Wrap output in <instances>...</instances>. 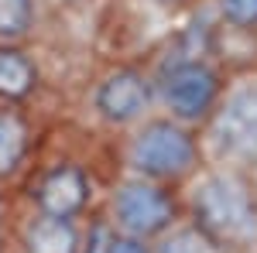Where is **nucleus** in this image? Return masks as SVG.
Instances as JSON below:
<instances>
[{
	"instance_id": "nucleus-3",
	"label": "nucleus",
	"mask_w": 257,
	"mask_h": 253,
	"mask_svg": "<svg viewBox=\"0 0 257 253\" xmlns=\"http://www.w3.org/2000/svg\"><path fill=\"white\" fill-rule=\"evenodd\" d=\"M206 164L250 168L257 161V65L226 72L213 113L199 127Z\"/></svg>"
},
{
	"instance_id": "nucleus-16",
	"label": "nucleus",
	"mask_w": 257,
	"mask_h": 253,
	"mask_svg": "<svg viewBox=\"0 0 257 253\" xmlns=\"http://www.w3.org/2000/svg\"><path fill=\"white\" fill-rule=\"evenodd\" d=\"M151 4H158L165 11H172V7H182V4H189V0H151Z\"/></svg>"
},
{
	"instance_id": "nucleus-11",
	"label": "nucleus",
	"mask_w": 257,
	"mask_h": 253,
	"mask_svg": "<svg viewBox=\"0 0 257 253\" xmlns=\"http://www.w3.org/2000/svg\"><path fill=\"white\" fill-rule=\"evenodd\" d=\"M151 253H230V250L219 246L209 233H202L192 219L182 215L172 229H165V233L151 243Z\"/></svg>"
},
{
	"instance_id": "nucleus-2",
	"label": "nucleus",
	"mask_w": 257,
	"mask_h": 253,
	"mask_svg": "<svg viewBox=\"0 0 257 253\" xmlns=\"http://www.w3.org/2000/svg\"><path fill=\"white\" fill-rule=\"evenodd\" d=\"M117 161L120 175L148 178V181H158L168 188H182L206 164L199 130L165 117V113H151L148 120L123 130Z\"/></svg>"
},
{
	"instance_id": "nucleus-4",
	"label": "nucleus",
	"mask_w": 257,
	"mask_h": 253,
	"mask_svg": "<svg viewBox=\"0 0 257 253\" xmlns=\"http://www.w3.org/2000/svg\"><path fill=\"white\" fill-rule=\"evenodd\" d=\"M155 76V106L158 113L178 120L185 127H202L206 117L213 113L226 72L216 59L202 55V52H185L168 59L161 69L151 72Z\"/></svg>"
},
{
	"instance_id": "nucleus-7",
	"label": "nucleus",
	"mask_w": 257,
	"mask_h": 253,
	"mask_svg": "<svg viewBox=\"0 0 257 253\" xmlns=\"http://www.w3.org/2000/svg\"><path fill=\"white\" fill-rule=\"evenodd\" d=\"M93 198H96L93 171L76 157L41 164L24 185V205L55 219H86L93 212Z\"/></svg>"
},
{
	"instance_id": "nucleus-5",
	"label": "nucleus",
	"mask_w": 257,
	"mask_h": 253,
	"mask_svg": "<svg viewBox=\"0 0 257 253\" xmlns=\"http://www.w3.org/2000/svg\"><path fill=\"white\" fill-rule=\"evenodd\" d=\"M96 212L110 222L113 233L155 243L185 215V209H182V188H168L134 175H117Z\"/></svg>"
},
{
	"instance_id": "nucleus-17",
	"label": "nucleus",
	"mask_w": 257,
	"mask_h": 253,
	"mask_svg": "<svg viewBox=\"0 0 257 253\" xmlns=\"http://www.w3.org/2000/svg\"><path fill=\"white\" fill-rule=\"evenodd\" d=\"M247 175H250V185H254V192H257V161L247 168Z\"/></svg>"
},
{
	"instance_id": "nucleus-6",
	"label": "nucleus",
	"mask_w": 257,
	"mask_h": 253,
	"mask_svg": "<svg viewBox=\"0 0 257 253\" xmlns=\"http://www.w3.org/2000/svg\"><path fill=\"white\" fill-rule=\"evenodd\" d=\"M93 117L110 130H131L134 123L158 113L155 106V76L144 65H113L89 89Z\"/></svg>"
},
{
	"instance_id": "nucleus-13",
	"label": "nucleus",
	"mask_w": 257,
	"mask_h": 253,
	"mask_svg": "<svg viewBox=\"0 0 257 253\" xmlns=\"http://www.w3.org/2000/svg\"><path fill=\"white\" fill-rule=\"evenodd\" d=\"M219 28L257 38V0H213Z\"/></svg>"
},
{
	"instance_id": "nucleus-1",
	"label": "nucleus",
	"mask_w": 257,
	"mask_h": 253,
	"mask_svg": "<svg viewBox=\"0 0 257 253\" xmlns=\"http://www.w3.org/2000/svg\"><path fill=\"white\" fill-rule=\"evenodd\" d=\"M182 209L230 253H257V192L243 168L202 164L182 185Z\"/></svg>"
},
{
	"instance_id": "nucleus-15",
	"label": "nucleus",
	"mask_w": 257,
	"mask_h": 253,
	"mask_svg": "<svg viewBox=\"0 0 257 253\" xmlns=\"http://www.w3.org/2000/svg\"><path fill=\"white\" fill-rule=\"evenodd\" d=\"M11 226H14V212H11V202L0 188V253H11Z\"/></svg>"
},
{
	"instance_id": "nucleus-12",
	"label": "nucleus",
	"mask_w": 257,
	"mask_h": 253,
	"mask_svg": "<svg viewBox=\"0 0 257 253\" xmlns=\"http://www.w3.org/2000/svg\"><path fill=\"white\" fill-rule=\"evenodd\" d=\"M35 0H0V45H24L35 31Z\"/></svg>"
},
{
	"instance_id": "nucleus-9",
	"label": "nucleus",
	"mask_w": 257,
	"mask_h": 253,
	"mask_svg": "<svg viewBox=\"0 0 257 253\" xmlns=\"http://www.w3.org/2000/svg\"><path fill=\"white\" fill-rule=\"evenodd\" d=\"M35 140L38 127L24 103H0V188L14 185L31 168Z\"/></svg>"
},
{
	"instance_id": "nucleus-8",
	"label": "nucleus",
	"mask_w": 257,
	"mask_h": 253,
	"mask_svg": "<svg viewBox=\"0 0 257 253\" xmlns=\"http://www.w3.org/2000/svg\"><path fill=\"white\" fill-rule=\"evenodd\" d=\"M82 229L86 219H55L24 205L11 226L14 253H82Z\"/></svg>"
},
{
	"instance_id": "nucleus-10",
	"label": "nucleus",
	"mask_w": 257,
	"mask_h": 253,
	"mask_svg": "<svg viewBox=\"0 0 257 253\" xmlns=\"http://www.w3.org/2000/svg\"><path fill=\"white\" fill-rule=\"evenodd\" d=\"M41 86V69L24 45H0V103H28Z\"/></svg>"
},
{
	"instance_id": "nucleus-14",
	"label": "nucleus",
	"mask_w": 257,
	"mask_h": 253,
	"mask_svg": "<svg viewBox=\"0 0 257 253\" xmlns=\"http://www.w3.org/2000/svg\"><path fill=\"white\" fill-rule=\"evenodd\" d=\"M110 226V222H106ZM103 253H151V243L148 239H134V236H123V233H113L106 236L103 243Z\"/></svg>"
}]
</instances>
